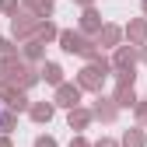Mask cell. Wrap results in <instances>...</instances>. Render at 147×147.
Masks as SVG:
<instances>
[{"label": "cell", "mask_w": 147, "mask_h": 147, "mask_svg": "<svg viewBox=\"0 0 147 147\" xmlns=\"http://www.w3.org/2000/svg\"><path fill=\"white\" fill-rule=\"evenodd\" d=\"M0 123H4V109H0Z\"/></svg>", "instance_id": "cell-1"}]
</instances>
